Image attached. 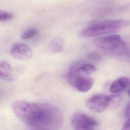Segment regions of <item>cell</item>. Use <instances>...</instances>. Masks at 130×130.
<instances>
[{"label":"cell","mask_w":130,"mask_h":130,"mask_svg":"<svg viewBox=\"0 0 130 130\" xmlns=\"http://www.w3.org/2000/svg\"><path fill=\"white\" fill-rule=\"evenodd\" d=\"M12 107L20 120L37 130H57L63 123L61 112L50 104L17 100Z\"/></svg>","instance_id":"1"},{"label":"cell","mask_w":130,"mask_h":130,"mask_svg":"<svg viewBox=\"0 0 130 130\" xmlns=\"http://www.w3.org/2000/svg\"><path fill=\"white\" fill-rule=\"evenodd\" d=\"M129 23V21L123 19L99 21L82 29L79 35L82 38H90L104 35H111L123 29Z\"/></svg>","instance_id":"2"},{"label":"cell","mask_w":130,"mask_h":130,"mask_svg":"<svg viewBox=\"0 0 130 130\" xmlns=\"http://www.w3.org/2000/svg\"><path fill=\"white\" fill-rule=\"evenodd\" d=\"M94 45L107 54L123 55L127 54L128 49L126 43L120 36L111 34L100 36L94 40Z\"/></svg>","instance_id":"3"},{"label":"cell","mask_w":130,"mask_h":130,"mask_svg":"<svg viewBox=\"0 0 130 130\" xmlns=\"http://www.w3.org/2000/svg\"><path fill=\"white\" fill-rule=\"evenodd\" d=\"M122 100L121 96L118 94H95L88 98L85 101V105L92 111L102 112L119 106Z\"/></svg>","instance_id":"4"},{"label":"cell","mask_w":130,"mask_h":130,"mask_svg":"<svg viewBox=\"0 0 130 130\" xmlns=\"http://www.w3.org/2000/svg\"><path fill=\"white\" fill-rule=\"evenodd\" d=\"M71 123L74 130H100L99 121L85 113L76 112L71 119Z\"/></svg>","instance_id":"5"},{"label":"cell","mask_w":130,"mask_h":130,"mask_svg":"<svg viewBox=\"0 0 130 130\" xmlns=\"http://www.w3.org/2000/svg\"><path fill=\"white\" fill-rule=\"evenodd\" d=\"M96 70L92 64L83 61H77L70 66L68 74L75 76L88 77Z\"/></svg>","instance_id":"6"},{"label":"cell","mask_w":130,"mask_h":130,"mask_svg":"<svg viewBox=\"0 0 130 130\" xmlns=\"http://www.w3.org/2000/svg\"><path fill=\"white\" fill-rule=\"evenodd\" d=\"M67 78L73 87L82 92L89 91L93 84V79L89 77L75 76L67 74Z\"/></svg>","instance_id":"7"},{"label":"cell","mask_w":130,"mask_h":130,"mask_svg":"<svg viewBox=\"0 0 130 130\" xmlns=\"http://www.w3.org/2000/svg\"><path fill=\"white\" fill-rule=\"evenodd\" d=\"M11 54L16 59L21 60H26L32 57L33 53L30 48L26 44L24 43H17L12 47Z\"/></svg>","instance_id":"8"},{"label":"cell","mask_w":130,"mask_h":130,"mask_svg":"<svg viewBox=\"0 0 130 130\" xmlns=\"http://www.w3.org/2000/svg\"><path fill=\"white\" fill-rule=\"evenodd\" d=\"M130 85V80L125 77H121L114 81L110 85L109 91L112 93H117L123 91Z\"/></svg>","instance_id":"9"},{"label":"cell","mask_w":130,"mask_h":130,"mask_svg":"<svg viewBox=\"0 0 130 130\" xmlns=\"http://www.w3.org/2000/svg\"><path fill=\"white\" fill-rule=\"evenodd\" d=\"M0 78L1 80L6 82H11L14 80L12 67L7 61L2 60L0 62Z\"/></svg>","instance_id":"10"},{"label":"cell","mask_w":130,"mask_h":130,"mask_svg":"<svg viewBox=\"0 0 130 130\" xmlns=\"http://www.w3.org/2000/svg\"><path fill=\"white\" fill-rule=\"evenodd\" d=\"M64 41L63 39L57 37L52 40L49 47L50 51L53 53H58L62 52L64 49Z\"/></svg>","instance_id":"11"},{"label":"cell","mask_w":130,"mask_h":130,"mask_svg":"<svg viewBox=\"0 0 130 130\" xmlns=\"http://www.w3.org/2000/svg\"><path fill=\"white\" fill-rule=\"evenodd\" d=\"M39 34L38 30L34 27H31L25 30L21 34V38L23 40H30L34 38Z\"/></svg>","instance_id":"12"},{"label":"cell","mask_w":130,"mask_h":130,"mask_svg":"<svg viewBox=\"0 0 130 130\" xmlns=\"http://www.w3.org/2000/svg\"><path fill=\"white\" fill-rule=\"evenodd\" d=\"M14 18V15L5 11L1 10L0 20L2 21H7L12 20Z\"/></svg>","instance_id":"13"},{"label":"cell","mask_w":130,"mask_h":130,"mask_svg":"<svg viewBox=\"0 0 130 130\" xmlns=\"http://www.w3.org/2000/svg\"><path fill=\"white\" fill-rule=\"evenodd\" d=\"M88 58L93 61H99L102 60L101 55L96 52H92L88 55Z\"/></svg>","instance_id":"14"},{"label":"cell","mask_w":130,"mask_h":130,"mask_svg":"<svg viewBox=\"0 0 130 130\" xmlns=\"http://www.w3.org/2000/svg\"><path fill=\"white\" fill-rule=\"evenodd\" d=\"M121 130H130V118L127 119L123 123Z\"/></svg>","instance_id":"15"},{"label":"cell","mask_w":130,"mask_h":130,"mask_svg":"<svg viewBox=\"0 0 130 130\" xmlns=\"http://www.w3.org/2000/svg\"><path fill=\"white\" fill-rule=\"evenodd\" d=\"M125 115L128 117L130 118V103L128 104L125 110Z\"/></svg>","instance_id":"16"},{"label":"cell","mask_w":130,"mask_h":130,"mask_svg":"<svg viewBox=\"0 0 130 130\" xmlns=\"http://www.w3.org/2000/svg\"><path fill=\"white\" fill-rule=\"evenodd\" d=\"M128 92V95L130 96V89H129L128 90V92Z\"/></svg>","instance_id":"17"}]
</instances>
